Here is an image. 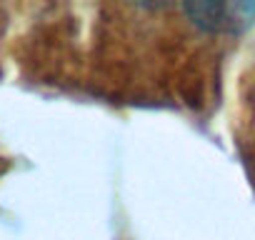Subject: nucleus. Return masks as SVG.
<instances>
[{
    "label": "nucleus",
    "mask_w": 255,
    "mask_h": 240,
    "mask_svg": "<svg viewBox=\"0 0 255 240\" xmlns=\"http://www.w3.org/2000/svg\"><path fill=\"white\" fill-rule=\"evenodd\" d=\"M185 13L208 33H240L255 20L253 3H185Z\"/></svg>",
    "instance_id": "f257e3e1"
}]
</instances>
